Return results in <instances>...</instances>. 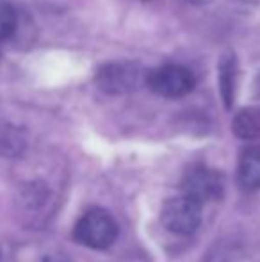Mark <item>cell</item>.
Listing matches in <instances>:
<instances>
[{
  "label": "cell",
  "instance_id": "7a4b0ae2",
  "mask_svg": "<svg viewBox=\"0 0 260 262\" xmlns=\"http://www.w3.org/2000/svg\"><path fill=\"white\" fill-rule=\"evenodd\" d=\"M145 84L155 95L164 98H182L196 86V79L189 68L182 64H164L146 73Z\"/></svg>",
  "mask_w": 260,
  "mask_h": 262
},
{
  "label": "cell",
  "instance_id": "9c48e42d",
  "mask_svg": "<svg viewBox=\"0 0 260 262\" xmlns=\"http://www.w3.org/2000/svg\"><path fill=\"white\" fill-rule=\"evenodd\" d=\"M18 16L11 4L0 2V41H6L16 31Z\"/></svg>",
  "mask_w": 260,
  "mask_h": 262
},
{
  "label": "cell",
  "instance_id": "8fae6325",
  "mask_svg": "<svg viewBox=\"0 0 260 262\" xmlns=\"http://www.w3.org/2000/svg\"><path fill=\"white\" fill-rule=\"evenodd\" d=\"M187 2L195 4V6H205V4H210L212 0H187Z\"/></svg>",
  "mask_w": 260,
  "mask_h": 262
},
{
  "label": "cell",
  "instance_id": "8992f818",
  "mask_svg": "<svg viewBox=\"0 0 260 262\" xmlns=\"http://www.w3.org/2000/svg\"><path fill=\"white\" fill-rule=\"evenodd\" d=\"M237 182L241 189L257 191L260 189V148L250 146L244 148L237 166Z\"/></svg>",
  "mask_w": 260,
  "mask_h": 262
},
{
  "label": "cell",
  "instance_id": "277c9868",
  "mask_svg": "<svg viewBox=\"0 0 260 262\" xmlns=\"http://www.w3.org/2000/svg\"><path fill=\"white\" fill-rule=\"evenodd\" d=\"M160 223L173 234H195L201 223V204L187 194L170 198L160 210Z\"/></svg>",
  "mask_w": 260,
  "mask_h": 262
},
{
  "label": "cell",
  "instance_id": "30bf717a",
  "mask_svg": "<svg viewBox=\"0 0 260 262\" xmlns=\"http://www.w3.org/2000/svg\"><path fill=\"white\" fill-rule=\"evenodd\" d=\"M39 262H72V260H69L66 255H63V253H52V255L43 257Z\"/></svg>",
  "mask_w": 260,
  "mask_h": 262
},
{
  "label": "cell",
  "instance_id": "3957f363",
  "mask_svg": "<svg viewBox=\"0 0 260 262\" xmlns=\"http://www.w3.org/2000/svg\"><path fill=\"white\" fill-rule=\"evenodd\" d=\"M146 79V72L132 61L107 62L97 72V84L104 93L125 95L135 91Z\"/></svg>",
  "mask_w": 260,
  "mask_h": 262
},
{
  "label": "cell",
  "instance_id": "6da1fadb",
  "mask_svg": "<svg viewBox=\"0 0 260 262\" xmlns=\"http://www.w3.org/2000/svg\"><path fill=\"white\" fill-rule=\"evenodd\" d=\"M118 237V223L111 212L94 207L80 216L73 228V239L79 245L93 250H105Z\"/></svg>",
  "mask_w": 260,
  "mask_h": 262
},
{
  "label": "cell",
  "instance_id": "52a82bcc",
  "mask_svg": "<svg viewBox=\"0 0 260 262\" xmlns=\"http://www.w3.org/2000/svg\"><path fill=\"white\" fill-rule=\"evenodd\" d=\"M218 82H219V93L225 102V107L230 109L235 100V90H237V59L235 54L226 52L221 55L218 62Z\"/></svg>",
  "mask_w": 260,
  "mask_h": 262
},
{
  "label": "cell",
  "instance_id": "5b68a950",
  "mask_svg": "<svg viewBox=\"0 0 260 262\" xmlns=\"http://www.w3.org/2000/svg\"><path fill=\"white\" fill-rule=\"evenodd\" d=\"M223 193V180L216 171L208 168H193L184 179V194L196 202L218 200Z\"/></svg>",
  "mask_w": 260,
  "mask_h": 262
},
{
  "label": "cell",
  "instance_id": "ba28073f",
  "mask_svg": "<svg viewBox=\"0 0 260 262\" xmlns=\"http://www.w3.org/2000/svg\"><path fill=\"white\" fill-rule=\"evenodd\" d=\"M232 132L239 139H258L260 138V105L244 107L233 116Z\"/></svg>",
  "mask_w": 260,
  "mask_h": 262
}]
</instances>
